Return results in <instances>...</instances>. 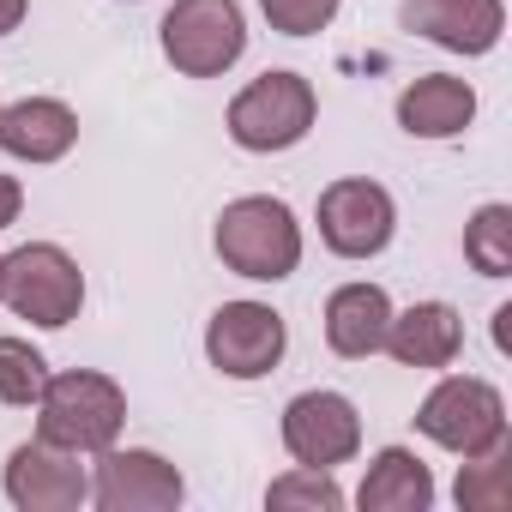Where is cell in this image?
Here are the masks:
<instances>
[{
    "label": "cell",
    "mask_w": 512,
    "mask_h": 512,
    "mask_svg": "<svg viewBox=\"0 0 512 512\" xmlns=\"http://www.w3.org/2000/svg\"><path fill=\"white\" fill-rule=\"evenodd\" d=\"M217 260L235 272V278H253V284H278L302 266V223L284 199L272 193H247V199H229L217 211Z\"/></svg>",
    "instance_id": "obj_1"
},
{
    "label": "cell",
    "mask_w": 512,
    "mask_h": 512,
    "mask_svg": "<svg viewBox=\"0 0 512 512\" xmlns=\"http://www.w3.org/2000/svg\"><path fill=\"white\" fill-rule=\"evenodd\" d=\"M37 440L61 446V452H103L121 440L127 428V392L97 374V368H67V374H49L43 398H37Z\"/></svg>",
    "instance_id": "obj_2"
},
{
    "label": "cell",
    "mask_w": 512,
    "mask_h": 512,
    "mask_svg": "<svg viewBox=\"0 0 512 512\" xmlns=\"http://www.w3.org/2000/svg\"><path fill=\"white\" fill-rule=\"evenodd\" d=\"M0 302L43 332H61L85 308V272L67 247L25 241L19 253H0Z\"/></svg>",
    "instance_id": "obj_3"
},
{
    "label": "cell",
    "mask_w": 512,
    "mask_h": 512,
    "mask_svg": "<svg viewBox=\"0 0 512 512\" xmlns=\"http://www.w3.org/2000/svg\"><path fill=\"white\" fill-rule=\"evenodd\" d=\"M163 61L187 79H223L247 49V19L235 0H175L157 25Z\"/></svg>",
    "instance_id": "obj_4"
},
{
    "label": "cell",
    "mask_w": 512,
    "mask_h": 512,
    "mask_svg": "<svg viewBox=\"0 0 512 512\" xmlns=\"http://www.w3.org/2000/svg\"><path fill=\"white\" fill-rule=\"evenodd\" d=\"M320 115V97L302 73H260L229 103V139L241 151H290L308 139Z\"/></svg>",
    "instance_id": "obj_5"
},
{
    "label": "cell",
    "mask_w": 512,
    "mask_h": 512,
    "mask_svg": "<svg viewBox=\"0 0 512 512\" xmlns=\"http://www.w3.org/2000/svg\"><path fill=\"white\" fill-rule=\"evenodd\" d=\"M416 428H422L434 446L458 452V458H482V452L506 446V398H500L488 380H476V374H446V380L422 398Z\"/></svg>",
    "instance_id": "obj_6"
},
{
    "label": "cell",
    "mask_w": 512,
    "mask_h": 512,
    "mask_svg": "<svg viewBox=\"0 0 512 512\" xmlns=\"http://www.w3.org/2000/svg\"><path fill=\"white\" fill-rule=\"evenodd\" d=\"M284 350H290V326L266 302H223L211 314V326H205V356L229 380H260V374H272L284 362Z\"/></svg>",
    "instance_id": "obj_7"
},
{
    "label": "cell",
    "mask_w": 512,
    "mask_h": 512,
    "mask_svg": "<svg viewBox=\"0 0 512 512\" xmlns=\"http://www.w3.org/2000/svg\"><path fill=\"white\" fill-rule=\"evenodd\" d=\"M392 229H398V205L380 181L344 175L320 193V241L338 260H374V253H386Z\"/></svg>",
    "instance_id": "obj_8"
},
{
    "label": "cell",
    "mask_w": 512,
    "mask_h": 512,
    "mask_svg": "<svg viewBox=\"0 0 512 512\" xmlns=\"http://www.w3.org/2000/svg\"><path fill=\"white\" fill-rule=\"evenodd\" d=\"M181 494H187V482L163 452H151V446H103L97 452L91 500L103 512H175Z\"/></svg>",
    "instance_id": "obj_9"
},
{
    "label": "cell",
    "mask_w": 512,
    "mask_h": 512,
    "mask_svg": "<svg viewBox=\"0 0 512 512\" xmlns=\"http://www.w3.org/2000/svg\"><path fill=\"white\" fill-rule=\"evenodd\" d=\"M284 446L296 464L332 470L362 452V416L344 392H302L284 404Z\"/></svg>",
    "instance_id": "obj_10"
},
{
    "label": "cell",
    "mask_w": 512,
    "mask_h": 512,
    "mask_svg": "<svg viewBox=\"0 0 512 512\" xmlns=\"http://www.w3.org/2000/svg\"><path fill=\"white\" fill-rule=\"evenodd\" d=\"M7 500L19 512H73L91 500V476L79 464V452H61L49 440H25L7 452Z\"/></svg>",
    "instance_id": "obj_11"
},
{
    "label": "cell",
    "mask_w": 512,
    "mask_h": 512,
    "mask_svg": "<svg viewBox=\"0 0 512 512\" xmlns=\"http://www.w3.org/2000/svg\"><path fill=\"white\" fill-rule=\"evenodd\" d=\"M404 31L452 55H488L506 31L500 0H404Z\"/></svg>",
    "instance_id": "obj_12"
},
{
    "label": "cell",
    "mask_w": 512,
    "mask_h": 512,
    "mask_svg": "<svg viewBox=\"0 0 512 512\" xmlns=\"http://www.w3.org/2000/svg\"><path fill=\"white\" fill-rule=\"evenodd\" d=\"M79 145V115L61 97H19L0 109V151L19 163H61Z\"/></svg>",
    "instance_id": "obj_13"
},
{
    "label": "cell",
    "mask_w": 512,
    "mask_h": 512,
    "mask_svg": "<svg viewBox=\"0 0 512 512\" xmlns=\"http://www.w3.org/2000/svg\"><path fill=\"white\" fill-rule=\"evenodd\" d=\"M386 350L404 362V368H452L458 350H464V320L452 302H416L404 314H392L386 326Z\"/></svg>",
    "instance_id": "obj_14"
},
{
    "label": "cell",
    "mask_w": 512,
    "mask_h": 512,
    "mask_svg": "<svg viewBox=\"0 0 512 512\" xmlns=\"http://www.w3.org/2000/svg\"><path fill=\"white\" fill-rule=\"evenodd\" d=\"M476 121V91L452 73H422L398 97V127L410 139H458Z\"/></svg>",
    "instance_id": "obj_15"
},
{
    "label": "cell",
    "mask_w": 512,
    "mask_h": 512,
    "mask_svg": "<svg viewBox=\"0 0 512 512\" xmlns=\"http://www.w3.org/2000/svg\"><path fill=\"white\" fill-rule=\"evenodd\" d=\"M386 326H392V296L380 284H344L326 302V344L344 362H368L374 350H386Z\"/></svg>",
    "instance_id": "obj_16"
},
{
    "label": "cell",
    "mask_w": 512,
    "mask_h": 512,
    "mask_svg": "<svg viewBox=\"0 0 512 512\" xmlns=\"http://www.w3.org/2000/svg\"><path fill=\"white\" fill-rule=\"evenodd\" d=\"M356 506L362 512H428L434 506V476L410 446H386V452H374V464L356 488Z\"/></svg>",
    "instance_id": "obj_17"
},
{
    "label": "cell",
    "mask_w": 512,
    "mask_h": 512,
    "mask_svg": "<svg viewBox=\"0 0 512 512\" xmlns=\"http://www.w3.org/2000/svg\"><path fill=\"white\" fill-rule=\"evenodd\" d=\"M452 494H458L464 512H506V506H512V452L494 446V452H482V458H464Z\"/></svg>",
    "instance_id": "obj_18"
},
{
    "label": "cell",
    "mask_w": 512,
    "mask_h": 512,
    "mask_svg": "<svg viewBox=\"0 0 512 512\" xmlns=\"http://www.w3.org/2000/svg\"><path fill=\"white\" fill-rule=\"evenodd\" d=\"M464 260L482 278H506L512 272V205H482L464 223Z\"/></svg>",
    "instance_id": "obj_19"
},
{
    "label": "cell",
    "mask_w": 512,
    "mask_h": 512,
    "mask_svg": "<svg viewBox=\"0 0 512 512\" xmlns=\"http://www.w3.org/2000/svg\"><path fill=\"white\" fill-rule=\"evenodd\" d=\"M266 506H278V512H338L344 506V488L332 482V470H314V464H296L290 476H278L272 488H266Z\"/></svg>",
    "instance_id": "obj_20"
},
{
    "label": "cell",
    "mask_w": 512,
    "mask_h": 512,
    "mask_svg": "<svg viewBox=\"0 0 512 512\" xmlns=\"http://www.w3.org/2000/svg\"><path fill=\"white\" fill-rule=\"evenodd\" d=\"M49 386V362L43 350H31L25 338H0V404H37Z\"/></svg>",
    "instance_id": "obj_21"
},
{
    "label": "cell",
    "mask_w": 512,
    "mask_h": 512,
    "mask_svg": "<svg viewBox=\"0 0 512 512\" xmlns=\"http://www.w3.org/2000/svg\"><path fill=\"white\" fill-rule=\"evenodd\" d=\"M338 7H344V0H260V13H266L272 31H284V37H314V31H326V25L338 19Z\"/></svg>",
    "instance_id": "obj_22"
},
{
    "label": "cell",
    "mask_w": 512,
    "mask_h": 512,
    "mask_svg": "<svg viewBox=\"0 0 512 512\" xmlns=\"http://www.w3.org/2000/svg\"><path fill=\"white\" fill-rule=\"evenodd\" d=\"M19 211H25V187H19L13 175H0V229H13Z\"/></svg>",
    "instance_id": "obj_23"
},
{
    "label": "cell",
    "mask_w": 512,
    "mask_h": 512,
    "mask_svg": "<svg viewBox=\"0 0 512 512\" xmlns=\"http://www.w3.org/2000/svg\"><path fill=\"white\" fill-rule=\"evenodd\" d=\"M25 13H31V0H0V37L19 31V25H25Z\"/></svg>",
    "instance_id": "obj_24"
}]
</instances>
